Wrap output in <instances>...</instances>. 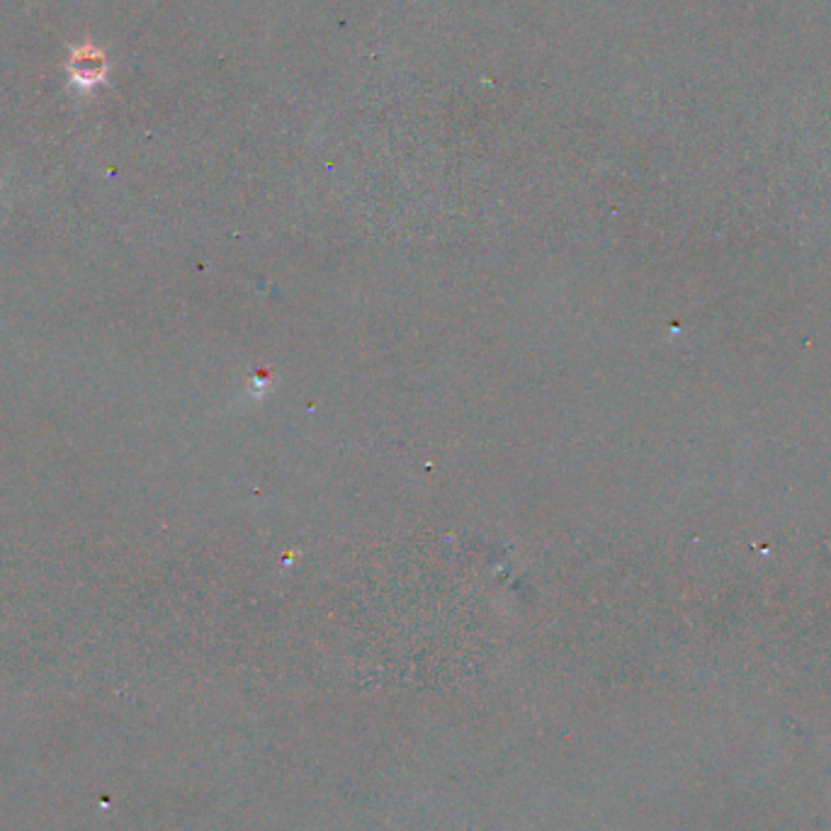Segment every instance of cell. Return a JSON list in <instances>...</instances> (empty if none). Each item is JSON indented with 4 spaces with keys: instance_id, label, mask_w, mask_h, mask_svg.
I'll list each match as a JSON object with an SVG mask.
<instances>
[{
    "instance_id": "1",
    "label": "cell",
    "mask_w": 831,
    "mask_h": 831,
    "mask_svg": "<svg viewBox=\"0 0 831 831\" xmlns=\"http://www.w3.org/2000/svg\"><path fill=\"white\" fill-rule=\"evenodd\" d=\"M107 71H110L107 56L93 42H83L71 49L66 73H69L71 88H76L78 93H90V90L103 86L107 81Z\"/></svg>"
}]
</instances>
